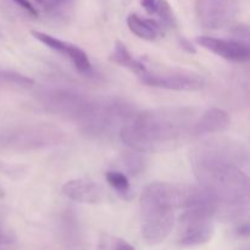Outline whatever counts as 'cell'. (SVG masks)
Returning a JSON list of instances; mask_svg holds the SVG:
<instances>
[{"instance_id":"obj_10","label":"cell","mask_w":250,"mask_h":250,"mask_svg":"<svg viewBox=\"0 0 250 250\" xmlns=\"http://www.w3.org/2000/svg\"><path fill=\"white\" fill-rule=\"evenodd\" d=\"M197 43L207 50L234 62H248L250 59L249 44L238 39H220L215 37L202 36Z\"/></svg>"},{"instance_id":"obj_13","label":"cell","mask_w":250,"mask_h":250,"mask_svg":"<svg viewBox=\"0 0 250 250\" xmlns=\"http://www.w3.org/2000/svg\"><path fill=\"white\" fill-rule=\"evenodd\" d=\"M129 31L144 41H154L161 32V24L155 20L142 19L138 15L131 14L127 17Z\"/></svg>"},{"instance_id":"obj_24","label":"cell","mask_w":250,"mask_h":250,"mask_svg":"<svg viewBox=\"0 0 250 250\" xmlns=\"http://www.w3.org/2000/svg\"><path fill=\"white\" fill-rule=\"evenodd\" d=\"M236 232H237V234H238V236L248 237V234H249V226H248V224H247V222H244V224L239 225V226L237 227Z\"/></svg>"},{"instance_id":"obj_15","label":"cell","mask_w":250,"mask_h":250,"mask_svg":"<svg viewBox=\"0 0 250 250\" xmlns=\"http://www.w3.org/2000/svg\"><path fill=\"white\" fill-rule=\"evenodd\" d=\"M34 85V81L22 73L9 70H0V87L20 89V88H31Z\"/></svg>"},{"instance_id":"obj_1","label":"cell","mask_w":250,"mask_h":250,"mask_svg":"<svg viewBox=\"0 0 250 250\" xmlns=\"http://www.w3.org/2000/svg\"><path fill=\"white\" fill-rule=\"evenodd\" d=\"M246 163V149L231 139H209L193 151V171L199 187L214 200L219 219H238L247 211L249 178L242 170Z\"/></svg>"},{"instance_id":"obj_12","label":"cell","mask_w":250,"mask_h":250,"mask_svg":"<svg viewBox=\"0 0 250 250\" xmlns=\"http://www.w3.org/2000/svg\"><path fill=\"white\" fill-rule=\"evenodd\" d=\"M62 194L76 203L95 204L103 199V190L92 181L77 178L71 180L62 186Z\"/></svg>"},{"instance_id":"obj_3","label":"cell","mask_w":250,"mask_h":250,"mask_svg":"<svg viewBox=\"0 0 250 250\" xmlns=\"http://www.w3.org/2000/svg\"><path fill=\"white\" fill-rule=\"evenodd\" d=\"M194 186L154 182L141 195L142 236L150 246L165 241L175 225V211L183 209Z\"/></svg>"},{"instance_id":"obj_23","label":"cell","mask_w":250,"mask_h":250,"mask_svg":"<svg viewBox=\"0 0 250 250\" xmlns=\"http://www.w3.org/2000/svg\"><path fill=\"white\" fill-rule=\"evenodd\" d=\"M180 45L182 46V49H185L187 53L189 54H195L197 53V48L194 46V44L192 43V42L189 41V39L187 38H180Z\"/></svg>"},{"instance_id":"obj_21","label":"cell","mask_w":250,"mask_h":250,"mask_svg":"<svg viewBox=\"0 0 250 250\" xmlns=\"http://www.w3.org/2000/svg\"><path fill=\"white\" fill-rule=\"evenodd\" d=\"M112 250H137L132 244L128 242L124 241V239L115 238L112 242Z\"/></svg>"},{"instance_id":"obj_5","label":"cell","mask_w":250,"mask_h":250,"mask_svg":"<svg viewBox=\"0 0 250 250\" xmlns=\"http://www.w3.org/2000/svg\"><path fill=\"white\" fill-rule=\"evenodd\" d=\"M46 111L67 117L80 124L89 112L94 99L82 93L67 89H51L39 98Z\"/></svg>"},{"instance_id":"obj_19","label":"cell","mask_w":250,"mask_h":250,"mask_svg":"<svg viewBox=\"0 0 250 250\" xmlns=\"http://www.w3.org/2000/svg\"><path fill=\"white\" fill-rule=\"evenodd\" d=\"M155 15H158L161 21L167 26H175L176 24V17L173 15L170 4L166 0H159Z\"/></svg>"},{"instance_id":"obj_22","label":"cell","mask_w":250,"mask_h":250,"mask_svg":"<svg viewBox=\"0 0 250 250\" xmlns=\"http://www.w3.org/2000/svg\"><path fill=\"white\" fill-rule=\"evenodd\" d=\"M158 2H159V0H141L142 6H143L144 10H146V11L150 15L156 14Z\"/></svg>"},{"instance_id":"obj_17","label":"cell","mask_w":250,"mask_h":250,"mask_svg":"<svg viewBox=\"0 0 250 250\" xmlns=\"http://www.w3.org/2000/svg\"><path fill=\"white\" fill-rule=\"evenodd\" d=\"M141 154L142 153L133 150V153L126 154V155L122 158V167L128 172V175L136 176L144 170L146 160H144V158Z\"/></svg>"},{"instance_id":"obj_7","label":"cell","mask_w":250,"mask_h":250,"mask_svg":"<svg viewBox=\"0 0 250 250\" xmlns=\"http://www.w3.org/2000/svg\"><path fill=\"white\" fill-rule=\"evenodd\" d=\"M237 0H195V14L200 26L222 29L231 26L238 15Z\"/></svg>"},{"instance_id":"obj_11","label":"cell","mask_w":250,"mask_h":250,"mask_svg":"<svg viewBox=\"0 0 250 250\" xmlns=\"http://www.w3.org/2000/svg\"><path fill=\"white\" fill-rule=\"evenodd\" d=\"M231 126V117L225 110L220 107H210L203 112L194 122L193 136L222 133Z\"/></svg>"},{"instance_id":"obj_4","label":"cell","mask_w":250,"mask_h":250,"mask_svg":"<svg viewBox=\"0 0 250 250\" xmlns=\"http://www.w3.org/2000/svg\"><path fill=\"white\" fill-rule=\"evenodd\" d=\"M134 114L136 110L132 104L120 98L94 99L89 112L80 122L81 131L94 138L110 137L120 133Z\"/></svg>"},{"instance_id":"obj_18","label":"cell","mask_w":250,"mask_h":250,"mask_svg":"<svg viewBox=\"0 0 250 250\" xmlns=\"http://www.w3.org/2000/svg\"><path fill=\"white\" fill-rule=\"evenodd\" d=\"M42 9L49 14H60L72 5L75 0H34Z\"/></svg>"},{"instance_id":"obj_26","label":"cell","mask_w":250,"mask_h":250,"mask_svg":"<svg viewBox=\"0 0 250 250\" xmlns=\"http://www.w3.org/2000/svg\"><path fill=\"white\" fill-rule=\"evenodd\" d=\"M4 195H5V192H4V188L1 187V186H0V198H4Z\"/></svg>"},{"instance_id":"obj_2","label":"cell","mask_w":250,"mask_h":250,"mask_svg":"<svg viewBox=\"0 0 250 250\" xmlns=\"http://www.w3.org/2000/svg\"><path fill=\"white\" fill-rule=\"evenodd\" d=\"M197 119L193 107H156L136 112L119 136L128 148L142 154L171 150L193 136Z\"/></svg>"},{"instance_id":"obj_14","label":"cell","mask_w":250,"mask_h":250,"mask_svg":"<svg viewBox=\"0 0 250 250\" xmlns=\"http://www.w3.org/2000/svg\"><path fill=\"white\" fill-rule=\"evenodd\" d=\"M110 60L116 63V65L122 66L125 68H128L129 71L136 73L138 77L143 76L148 71L146 65L142 61L134 59L133 55L129 53L128 49L126 48V45L120 41H117L116 44H115L114 51L110 55Z\"/></svg>"},{"instance_id":"obj_20","label":"cell","mask_w":250,"mask_h":250,"mask_svg":"<svg viewBox=\"0 0 250 250\" xmlns=\"http://www.w3.org/2000/svg\"><path fill=\"white\" fill-rule=\"evenodd\" d=\"M16 5H19L22 10H24L26 12H28L31 16H38V10H37L36 5L33 4L29 0H12Z\"/></svg>"},{"instance_id":"obj_25","label":"cell","mask_w":250,"mask_h":250,"mask_svg":"<svg viewBox=\"0 0 250 250\" xmlns=\"http://www.w3.org/2000/svg\"><path fill=\"white\" fill-rule=\"evenodd\" d=\"M11 242H12L11 237H10L9 234L5 233V232L1 229V227H0V246H1V244L11 243Z\"/></svg>"},{"instance_id":"obj_8","label":"cell","mask_w":250,"mask_h":250,"mask_svg":"<svg viewBox=\"0 0 250 250\" xmlns=\"http://www.w3.org/2000/svg\"><path fill=\"white\" fill-rule=\"evenodd\" d=\"M141 81L149 87L163 88L177 92H197L204 87V81L199 75L185 70H167L163 72L146 71Z\"/></svg>"},{"instance_id":"obj_16","label":"cell","mask_w":250,"mask_h":250,"mask_svg":"<svg viewBox=\"0 0 250 250\" xmlns=\"http://www.w3.org/2000/svg\"><path fill=\"white\" fill-rule=\"evenodd\" d=\"M106 182L110 187L114 188L124 199H131V188H129V181L126 173L122 171H109L106 173Z\"/></svg>"},{"instance_id":"obj_9","label":"cell","mask_w":250,"mask_h":250,"mask_svg":"<svg viewBox=\"0 0 250 250\" xmlns=\"http://www.w3.org/2000/svg\"><path fill=\"white\" fill-rule=\"evenodd\" d=\"M32 36L51 50L56 51L61 55H66V58L72 62V65L75 66V68L81 75L87 76V77L93 76L94 70H93L92 62H90L87 54L80 46L68 43V42L61 41V39L50 36L48 33H44V32L32 31Z\"/></svg>"},{"instance_id":"obj_6","label":"cell","mask_w":250,"mask_h":250,"mask_svg":"<svg viewBox=\"0 0 250 250\" xmlns=\"http://www.w3.org/2000/svg\"><path fill=\"white\" fill-rule=\"evenodd\" d=\"M63 139V132L49 124L27 125L6 134L7 146L16 149H38L56 146Z\"/></svg>"}]
</instances>
